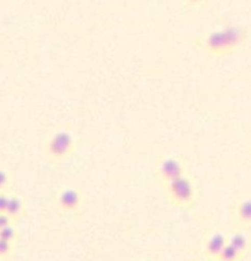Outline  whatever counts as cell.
Here are the masks:
<instances>
[{
    "label": "cell",
    "mask_w": 251,
    "mask_h": 261,
    "mask_svg": "<svg viewBox=\"0 0 251 261\" xmlns=\"http://www.w3.org/2000/svg\"><path fill=\"white\" fill-rule=\"evenodd\" d=\"M247 31L240 25H229L208 33L202 40V48L211 58H224L241 47L247 40Z\"/></svg>",
    "instance_id": "cell-1"
},
{
    "label": "cell",
    "mask_w": 251,
    "mask_h": 261,
    "mask_svg": "<svg viewBox=\"0 0 251 261\" xmlns=\"http://www.w3.org/2000/svg\"><path fill=\"white\" fill-rule=\"evenodd\" d=\"M171 204L181 209H193L196 204V193L193 180L189 176H181L162 186Z\"/></svg>",
    "instance_id": "cell-2"
},
{
    "label": "cell",
    "mask_w": 251,
    "mask_h": 261,
    "mask_svg": "<svg viewBox=\"0 0 251 261\" xmlns=\"http://www.w3.org/2000/svg\"><path fill=\"white\" fill-rule=\"evenodd\" d=\"M76 149V140L69 132L60 130L50 138L45 150L46 160L50 162H61L70 157Z\"/></svg>",
    "instance_id": "cell-3"
},
{
    "label": "cell",
    "mask_w": 251,
    "mask_h": 261,
    "mask_svg": "<svg viewBox=\"0 0 251 261\" xmlns=\"http://www.w3.org/2000/svg\"><path fill=\"white\" fill-rule=\"evenodd\" d=\"M158 181L162 186L181 176L186 175V167L180 158L176 157H163L161 158L156 170Z\"/></svg>",
    "instance_id": "cell-4"
},
{
    "label": "cell",
    "mask_w": 251,
    "mask_h": 261,
    "mask_svg": "<svg viewBox=\"0 0 251 261\" xmlns=\"http://www.w3.org/2000/svg\"><path fill=\"white\" fill-rule=\"evenodd\" d=\"M56 206L65 214H76L83 206V195L77 189H64L56 198Z\"/></svg>",
    "instance_id": "cell-5"
},
{
    "label": "cell",
    "mask_w": 251,
    "mask_h": 261,
    "mask_svg": "<svg viewBox=\"0 0 251 261\" xmlns=\"http://www.w3.org/2000/svg\"><path fill=\"white\" fill-rule=\"evenodd\" d=\"M229 244V237L222 232H213L208 234L204 241V256L208 261H218L222 251Z\"/></svg>",
    "instance_id": "cell-6"
},
{
    "label": "cell",
    "mask_w": 251,
    "mask_h": 261,
    "mask_svg": "<svg viewBox=\"0 0 251 261\" xmlns=\"http://www.w3.org/2000/svg\"><path fill=\"white\" fill-rule=\"evenodd\" d=\"M235 219L242 228H251V198L242 199L236 204Z\"/></svg>",
    "instance_id": "cell-7"
},
{
    "label": "cell",
    "mask_w": 251,
    "mask_h": 261,
    "mask_svg": "<svg viewBox=\"0 0 251 261\" xmlns=\"http://www.w3.org/2000/svg\"><path fill=\"white\" fill-rule=\"evenodd\" d=\"M24 213H26V208H24V203H23V200L19 198V196L15 195V194H12L9 204H8V208L7 211H5V214L9 216L10 218H12V221L15 223V222H19L20 219L24 217Z\"/></svg>",
    "instance_id": "cell-8"
},
{
    "label": "cell",
    "mask_w": 251,
    "mask_h": 261,
    "mask_svg": "<svg viewBox=\"0 0 251 261\" xmlns=\"http://www.w3.org/2000/svg\"><path fill=\"white\" fill-rule=\"evenodd\" d=\"M229 244L234 246L239 252H241L245 257L250 251V241L246 234L242 232H235L231 236H229Z\"/></svg>",
    "instance_id": "cell-9"
},
{
    "label": "cell",
    "mask_w": 251,
    "mask_h": 261,
    "mask_svg": "<svg viewBox=\"0 0 251 261\" xmlns=\"http://www.w3.org/2000/svg\"><path fill=\"white\" fill-rule=\"evenodd\" d=\"M245 256L241 252L237 251L234 246H231L230 244H227V246L224 247V250L222 251L221 256H219L218 261H244Z\"/></svg>",
    "instance_id": "cell-10"
},
{
    "label": "cell",
    "mask_w": 251,
    "mask_h": 261,
    "mask_svg": "<svg viewBox=\"0 0 251 261\" xmlns=\"http://www.w3.org/2000/svg\"><path fill=\"white\" fill-rule=\"evenodd\" d=\"M0 240H4V241L12 242L15 244L18 240V229L15 228L14 224H10V226L3 227L0 228Z\"/></svg>",
    "instance_id": "cell-11"
},
{
    "label": "cell",
    "mask_w": 251,
    "mask_h": 261,
    "mask_svg": "<svg viewBox=\"0 0 251 261\" xmlns=\"http://www.w3.org/2000/svg\"><path fill=\"white\" fill-rule=\"evenodd\" d=\"M14 249L15 244L0 240V260L9 261L13 257V255H14Z\"/></svg>",
    "instance_id": "cell-12"
},
{
    "label": "cell",
    "mask_w": 251,
    "mask_h": 261,
    "mask_svg": "<svg viewBox=\"0 0 251 261\" xmlns=\"http://www.w3.org/2000/svg\"><path fill=\"white\" fill-rule=\"evenodd\" d=\"M10 185V178L9 173L7 171L2 170L0 171V191H8L9 190Z\"/></svg>",
    "instance_id": "cell-13"
},
{
    "label": "cell",
    "mask_w": 251,
    "mask_h": 261,
    "mask_svg": "<svg viewBox=\"0 0 251 261\" xmlns=\"http://www.w3.org/2000/svg\"><path fill=\"white\" fill-rule=\"evenodd\" d=\"M10 196H12V194H9L8 191H0V213H5Z\"/></svg>",
    "instance_id": "cell-14"
},
{
    "label": "cell",
    "mask_w": 251,
    "mask_h": 261,
    "mask_svg": "<svg viewBox=\"0 0 251 261\" xmlns=\"http://www.w3.org/2000/svg\"><path fill=\"white\" fill-rule=\"evenodd\" d=\"M10 224H14V222L12 221V218H10L9 216H7L5 213H0V228L10 226Z\"/></svg>",
    "instance_id": "cell-15"
},
{
    "label": "cell",
    "mask_w": 251,
    "mask_h": 261,
    "mask_svg": "<svg viewBox=\"0 0 251 261\" xmlns=\"http://www.w3.org/2000/svg\"><path fill=\"white\" fill-rule=\"evenodd\" d=\"M188 3H190V4H200L203 0H186Z\"/></svg>",
    "instance_id": "cell-16"
},
{
    "label": "cell",
    "mask_w": 251,
    "mask_h": 261,
    "mask_svg": "<svg viewBox=\"0 0 251 261\" xmlns=\"http://www.w3.org/2000/svg\"><path fill=\"white\" fill-rule=\"evenodd\" d=\"M142 261H150V260H142Z\"/></svg>",
    "instance_id": "cell-17"
},
{
    "label": "cell",
    "mask_w": 251,
    "mask_h": 261,
    "mask_svg": "<svg viewBox=\"0 0 251 261\" xmlns=\"http://www.w3.org/2000/svg\"><path fill=\"white\" fill-rule=\"evenodd\" d=\"M206 261H208V260H206Z\"/></svg>",
    "instance_id": "cell-18"
}]
</instances>
